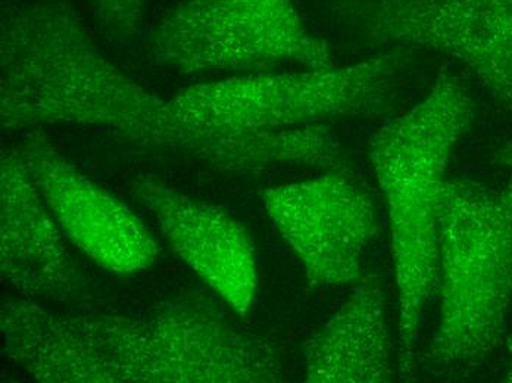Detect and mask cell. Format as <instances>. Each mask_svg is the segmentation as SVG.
<instances>
[{
  "instance_id": "7c38bea8",
  "label": "cell",
  "mask_w": 512,
  "mask_h": 383,
  "mask_svg": "<svg viewBox=\"0 0 512 383\" xmlns=\"http://www.w3.org/2000/svg\"><path fill=\"white\" fill-rule=\"evenodd\" d=\"M142 149L236 173L274 167L342 171L348 164L345 148L326 123L242 132H164L152 137Z\"/></svg>"
},
{
  "instance_id": "5b68a950",
  "label": "cell",
  "mask_w": 512,
  "mask_h": 383,
  "mask_svg": "<svg viewBox=\"0 0 512 383\" xmlns=\"http://www.w3.org/2000/svg\"><path fill=\"white\" fill-rule=\"evenodd\" d=\"M404 59L383 54L348 67L259 71L187 87L165 101L158 133L287 129L379 114L401 83Z\"/></svg>"
},
{
  "instance_id": "4fadbf2b",
  "label": "cell",
  "mask_w": 512,
  "mask_h": 383,
  "mask_svg": "<svg viewBox=\"0 0 512 383\" xmlns=\"http://www.w3.org/2000/svg\"><path fill=\"white\" fill-rule=\"evenodd\" d=\"M379 277L359 280L351 297L305 342L307 381L384 383L395 379Z\"/></svg>"
},
{
  "instance_id": "6da1fadb",
  "label": "cell",
  "mask_w": 512,
  "mask_h": 383,
  "mask_svg": "<svg viewBox=\"0 0 512 383\" xmlns=\"http://www.w3.org/2000/svg\"><path fill=\"white\" fill-rule=\"evenodd\" d=\"M9 360L46 383H268L284 378L264 339L204 300L140 314H64L26 298L2 305Z\"/></svg>"
},
{
  "instance_id": "7a4b0ae2",
  "label": "cell",
  "mask_w": 512,
  "mask_h": 383,
  "mask_svg": "<svg viewBox=\"0 0 512 383\" xmlns=\"http://www.w3.org/2000/svg\"><path fill=\"white\" fill-rule=\"evenodd\" d=\"M164 105L102 54L68 0H2L0 121L6 132L98 126L139 148L159 132Z\"/></svg>"
},
{
  "instance_id": "277c9868",
  "label": "cell",
  "mask_w": 512,
  "mask_h": 383,
  "mask_svg": "<svg viewBox=\"0 0 512 383\" xmlns=\"http://www.w3.org/2000/svg\"><path fill=\"white\" fill-rule=\"evenodd\" d=\"M439 319L427 351L439 372L495 353L512 301V179L446 180L439 207Z\"/></svg>"
},
{
  "instance_id": "52a82bcc",
  "label": "cell",
  "mask_w": 512,
  "mask_h": 383,
  "mask_svg": "<svg viewBox=\"0 0 512 383\" xmlns=\"http://www.w3.org/2000/svg\"><path fill=\"white\" fill-rule=\"evenodd\" d=\"M342 14L373 42L455 59L512 111V0H349Z\"/></svg>"
},
{
  "instance_id": "8992f818",
  "label": "cell",
  "mask_w": 512,
  "mask_h": 383,
  "mask_svg": "<svg viewBox=\"0 0 512 383\" xmlns=\"http://www.w3.org/2000/svg\"><path fill=\"white\" fill-rule=\"evenodd\" d=\"M149 48L156 64L183 74L334 67L293 0H181L156 21Z\"/></svg>"
},
{
  "instance_id": "9c48e42d",
  "label": "cell",
  "mask_w": 512,
  "mask_h": 383,
  "mask_svg": "<svg viewBox=\"0 0 512 383\" xmlns=\"http://www.w3.org/2000/svg\"><path fill=\"white\" fill-rule=\"evenodd\" d=\"M17 149L65 236L93 263L115 274L142 272L155 263L159 247L143 221L46 137L28 136Z\"/></svg>"
},
{
  "instance_id": "8fae6325",
  "label": "cell",
  "mask_w": 512,
  "mask_h": 383,
  "mask_svg": "<svg viewBox=\"0 0 512 383\" xmlns=\"http://www.w3.org/2000/svg\"><path fill=\"white\" fill-rule=\"evenodd\" d=\"M133 191L148 208L174 251L240 316L258 291V260L251 233L217 205L165 186L154 177L134 180Z\"/></svg>"
},
{
  "instance_id": "30bf717a",
  "label": "cell",
  "mask_w": 512,
  "mask_h": 383,
  "mask_svg": "<svg viewBox=\"0 0 512 383\" xmlns=\"http://www.w3.org/2000/svg\"><path fill=\"white\" fill-rule=\"evenodd\" d=\"M0 270L3 282L39 304L89 295V280L17 148L6 149L0 163Z\"/></svg>"
},
{
  "instance_id": "2e32d148",
  "label": "cell",
  "mask_w": 512,
  "mask_h": 383,
  "mask_svg": "<svg viewBox=\"0 0 512 383\" xmlns=\"http://www.w3.org/2000/svg\"><path fill=\"white\" fill-rule=\"evenodd\" d=\"M504 381L512 383V351L510 360H508L507 370L504 373Z\"/></svg>"
},
{
  "instance_id": "9a60e30c",
  "label": "cell",
  "mask_w": 512,
  "mask_h": 383,
  "mask_svg": "<svg viewBox=\"0 0 512 383\" xmlns=\"http://www.w3.org/2000/svg\"><path fill=\"white\" fill-rule=\"evenodd\" d=\"M495 160L499 164L507 165L512 170V142L505 143L504 146L496 149Z\"/></svg>"
},
{
  "instance_id": "5bb4252c",
  "label": "cell",
  "mask_w": 512,
  "mask_h": 383,
  "mask_svg": "<svg viewBox=\"0 0 512 383\" xmlns=\"http://www.w3.org/2000/svg\"><path fill=\"white\" fill-rule=\"evenodd\" d=\"M96 23L118 43H131L140 36L149 0H89Z\"/></svg>"
},
{
  "instance_id": "3957f363",
  "label": "cell",
  "mask_w": 512,
  "mask_h": 383,
  "mask_svg": "<svg viewBox=\"0 0 512 383\" xmlns=\"http://www.w3.org/2000/svg\"><path fill=\"white\" fill-rule=\"evenodd\" d=\"M473 115L468 87L442 70L423 101L371 140V163L389 211L404 369L410 367L421 323L437 294L446 167Z\"/></svg>"
},
{
  "instance_id": "ba28073f",
  "label": "cell",
  "mask_w": 512,
  "mask_h": 383,
  "mask_svg": "<svg viewBox=\"0 0 512 383\" xmlns=\"http://www.w3.org/2000/svg\"><path fill=\"white\" fill-rule=\"evenodd\" d=\"M264 207L304 264L309 282L323 288L355 285L377 236L373 202L339 171L276 186Z\"/></svg>"
}]
</instances>
